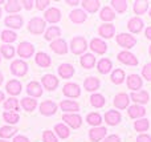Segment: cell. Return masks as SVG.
Instances as JSON below:
<instances>
[{
  "mask_svg": "<svg viewBox=\"0 0 151 142\" xmlns=\"http://www.w3.org/2000/svg\"><path fill=\"white\" fill-rule=\"evenodd\" d=\"M88 48V43H86L85 37L82 36H77V37H73L70 41V50L72 53L74 55H81Z\"/></svg>",
  "mask_w": 151,
  "mask_h": 142,
  "instance_id": "6da1fadb",
  "label": "cell"
},
{
  "mask_svg": "<svg viewBox=\"0 0 151 142\" xmlns=\"http://www.w3.org/2000/svg\"><path fill=\"white\" fill-rule=\"evenodd\" d=\"M28 31L33 35H41L45 31V20L41 17H33L28 23Z\"/></svg>",
  "mask_w": 151,
  "mask_h": 142,
  "instance_id": "7a4b0ae2",
  "label": "cell"
},
{
  "mask_svg": "<svg viewBox=\"0 0 151 142\" xmlns=\"http://www.w3.org/2000/svg\"><path fill=\"white\" fill-rule=\"evenodd\" d=\"M11 72H12L13 76L23 77V76H25V73L28 72V65H27V63L23 60H15L11 64Z\"/></svg>",
  "mask_w": 151,
  "mask_h": 142,
  "instance_id": "3957f363",
  "label": "cell"
},
{
  "mask_svg": "<svg viewBox=\"0 0 151 142\" xmlns=\"http://www.w3.org/2000/svg\"><path fill=\"white\" fill-rule=\"evenodd\" d=\"M117 43L121 47L126 48V49H130V48H133L135 45L137 40H135V37L129 33H119L117 36Z\"/></svg>",
  "mask_w": 151,
  "mask_h": 142,
  "instance_id": "277c9868",
  "label": "cell"
},
{
  "mask_svg": "<svg viewBox=\"0 0 151 142\" xmlns=\"http://www.w3.org/2000/svg\"><path fill=\"white\" fill-rule=\"evenodd\" d=\"M39 109L42 116H53V114L56 113V110H57V104L50 100H47L40 104Z\"/></svg>",
  "mask_w": 151,
  "mask_h": 142,
  "instance_id": "5b68a950",
  "label": "cell"
},
{
  "mask_svg": "<svg viewBox=\"0 0 151 142\" xmlns=\"http://www.w3.org/2000/svg\"><path fill=\"white\" fill-rule=\"evenodd\" d=\"M35 53V47L31 44V43H27V41H23L19 44L17 47V55L23 58H28L31 57L32 55Z\"/></svg>",
  "mask_w": 151,
  "mask_h": 142,
  "instance_id": "8992f818",
  "label": "cell"
},
{
  "mask_svg": "<svg viewBox=\"0 0 151 142\" xmlns=\"http://www.w3.org/2000/svg\"><path fill=\"white\" fill-rule=\"evenodd\" d=\"M64 94L69 98H77L81 96V89L77 84L74 82H68V84L64 85V89H63Z\"/></svg>",
  "mask_w": 151,
  "mask_h": 142,
  "instance_id": "52a82bcc",
  "label": "cell"
},
{
  "mask_svg": "<svg viewBox=\"0 0 151 142\" xmlns=\"http://www.w3.org/2000/svg\"><path fill=\"white\" fill-rule=\"evenodd\" d=\"M63 120L70 128H73V129L80 128L81 124H82V118H81V116L80 114H76V113H65L63 116Z\"/></svg>",
  "mask_w": 151,
  "mask_h": 142,
  "instance_id": "ba28073f",
  "label": "cell"
},
{
  "mask_svg": "<svg viewBox=\"0 0 151 142\" xmlns=\"http://www.w3.org/2000/svg\"><path fill=\"white\" fill-rule=\"evenodd\" d=\"M50 49L53 50V52L58 53V55H65L66 52H68V44H66V41L64 39H56L53 40L52 43H50Z\"/></svg>",
  "mask_w": 151,
  "mask_h": 142,
  "instance_id": "9c48e42d",
  "label": "cell"
},
{
  "mask_svg": "<svg viewBox=\"0 0 151 142\" xmlns=\"http://www.w3.org/2000/svg\"><path fill=\"white\" fill-rule=\"evenodd\" d=\"M118 60L122 64H126V65H138V58L129 50H123V52L118 53Z\"/></svg>",
  "mask_w": 151,
  "mask_h": 142,
  "instance_id": "30bf717a",
  "label": "cell"
},
{
  "mask_svg": "<svg viewBox=\"0 0 151 142\" xmlns=\"http://www.w3.org/2000/svg\"><path fill=\"white\" fill-rule=\"evenodd\" d=\"M44 20L48 23H57L61 20V12L57 8H49L48 11H45L44 13Z\"/></svg>",
  "mask_w": 151,
  "mask_h": 142,
  "instance_id": "8fae6325",
  "label": "cell"
},
{
  "mask_svg": "<svg viewBox=\"0 0 151 142\" xmlns=\"http://www.w3.org/2000/svg\"><path fill=\"white\" fill-rule=\"evenodd\" d=\"M106 128H104V126H96V128H93V129L89 132V137H90V141L91 142H98V141H101L102 138L106 136Z\"/></svg>",
  "mask_w": 151,
  "mask_h": 142,
  "instance_id": "7c38bea8",
  "label": "cell"
},
{
  "mask_svg": "<svg viewBox=\"0 0 151 142\" xmlns=\"http://www.w3.org/2000/svg\"><path fill=\"white\" fill-rule=\"evenodd\" d=\"M41 82L45 89H48V90H55L58 86V79L56 76H53V74H45L42 77Z\"/></svg>",
  "mask_w": 151,
  "mask_h": 142,
  "instance_id": "4fadbf2b",
  "label": "cell"
},
{
  "mask_svg": "<svg viewBox=\"0 0 151 142\" xmlns=\"http://www.w3.org/2000/svg\"><path fill=\"white\" fill-rule=\"evenodd\" d=\"M4 24L7 27H9V28H21V25H23V17H21L20 15H9L8 17H5L4 20Z\"/></svg>",
  "mask_w": 151,
  "mask_h": 142,
  "instance_id": "5bb4252c",
  "label": "cell"
},
{
  "mask_svg": "<svg viewBox=\"0 0 151 142\" xmlns=\"http://www.w3.org/2000/svg\"><path fill=\"white\" fill-rule=\"evenodd\" d=\"M130 102V97L126 93H118L114 97V106L117 109H126Z\"/></svg>",
  "mask_w": 151,
  "mask_h": 142,
  "instance_id": "9a60e30c",
  "label": "cell"
},
{
  "mask_svg": "<svg viewBox=\"0 0 151 142\" xmlns=\"http://www.w3.org/2000/svg\"><path fill=\"white\" fill-rule=\"evenodd\" d=\"M60 108L66 113H73V112L80 110V104L73 100H63L60 102Z\"/></svg>",
  "mask_w": 151,
  "mask_h": 142,
  "instance_id": "2e32d148",
  "label": "cell"
},
{
  "mask_svg": "<svg viewBox=\"0 0 151 142\" xmlns=\"http://www.w3.org/2000/svg\"><path fill=\"white\" fill-rule=\"evenodd\" d=\"M127 28H129V31L133 32V33H138V32H141L142 28H143V20H142L141 17H138V16L131 17L127 23Z\"/></svg>",
  "mask_w": 151,
  "mask_h": 142,
  "instance_id": "e0dca14e",
  "label": "cell"
},
{
  "mask_svg": "<svg viewBox=\"0 0 151 142\" xmlns=\"http://www.w3.org/2000/svg\"><path fill=\"white\" fill-rule=\"evenodd\" d=\"M121 118H122V116H121V113L118 110H109L105 114V121L109 125H111V126H115V125L119 124Z\"/></svg>",
  "mask_w": 151,
  "mask_h": 142,
  "instance_id": "ac0fdd59",
  "label": "cell"
},
{
  "mask_svg": "<svg viewBox=\"0 0 151 142\" xmlns=\"http://www.w3.org/2000/svg\"><path fill=\"white\" fill-rule=\"evenodd\" d=\"M127 86L133 92H138V89L142 88V79L138 74H130L127 77Z\"/></svg>",
  "mask_w": 151,
  "mask_h": 142,
  "instance_id": "d6986e66",
  "label": "cell"
},
{
  "mask_svg": "<svg viewBox=\"0 0 151 142\" xmlns=\"http://www.w3.org/2000/svg\"><path fill=\"white\" fill-rule=\"evenodd\" d=\"M27 93L32 97H40L42 94V88L40 85V82L37 81H31L27 85Z\"/></svg>",
  "mask_w": 151,
  "mask_h": 142,
  "instance_id": "ffe728a7",
  "label": "cell"
},
{
  "mask_svg": "<svg viewBox=\"0 0 151 142\" xmlns=\"http://www.w3.org/2000/svg\"><path fill=\"white\" fill-rule=\"evenodd\" d=\"M5 89L11 96H17L21 92V84L17 80H9L7 82V85H5Z\"/></svg>",
  "mask_w": 151,
  "mask_h": 142,
  "instance_id": "44dd1931",
  "label": "cell"
},
{
  "mask_svg": "<svg viewBox=\"0 0 151 142\" xmlns=\"http://www.w3.org/2000/svg\"><path fill=\"white\" fill-rule=\"evenodd\" d=\"M90 49L91 50H94V52H97V53H99V55H102V53H105L106 52V49H107V45H106V43H104L101 39H93L90 41Z\"/></svg>",
  "mask_w": 151,
  "mask_h": 142,
  "instance_id": "7402d4cb",
  "label": "cell"
},
{
  "mask_svg": "<svg viewBox=\"0 0 151 142\" xmlns=\"http://www.w3.org/2000/svg\"><path fill=\"white\" fill-rule=\"evenodd\" d=\"M114 32H115V27L109 23L102 24L98 28V33L101 35L102 37H105V39H110L111 36H114Z\"/></svg>",
  "mask_w": 151,
  "mask_h": 142,
  "instance_id": "603a6c76",
  "label": "cell"
},
{
  "mask_svg": "<svg viewBox=\"0 0 151 142\" xmlns=\"http://www.w3.org/2000/svg\"><path fill=\"white\" fill-rule=\"evenodd\" d=\"M57 69H58L60 77H63V79H70V77L74 74V68L70 65V64L64 63V64H61Z\"/></svg>",
  "mask_w": 151,
  "mask_h": 142,
  "instance_id": "cb8c5ba5",
  "label": "cell"
},
{
  "mask_svg": "<svg viewBox=\"0 0 151 142\" xmlns=\"http://www.w3.org/2000/svg\"><path fill=\"white\" fill-rule=\"evenodd\" d=\"M35 60H36L37 65L41 66V68H48V66L50 65V63H52L50 56L47 55V53H44V52H39V53H37L36 57H35Z\"/></svg>",
  "mask_w": 151,
  "mask_h": 142,
  "instance_id": "d4e9b609",
  "label": "cell"
},
{
  "mask_svg": "<svg viewBox=\"0 0 151 142\" xmlns=\"http://www.w3.org/2000/svg\"><path fill=\"white\" fill-rule=\"evenodd\" d=\"M131 100L138 104H146L149 101V93L146 90H138V92H131Z\"/></svg>",
  "mask_w": 151,
  "mask_h": 142,
  "instance_id": "484cf974",
  "label": "cell"
},
{
  "mask_svg": "<svg viewBox=\"0 0 151 142\" xmlns=\"http://www.w3.org/2000/svg\"><path fill=\"white\" fill-rule=\"evenodd\" d=\"M99 80L96 79V77H88V79H85V81H83V88H85L86 90H89V92H94V90H97L99 88Z\"/></svg>",
  "mask_w": 151,
  "mask_h": 142,
  "instance_id": "4316f807",
  "label": "cell"
},
{
  "mask_svg": "<svg viewBox=\"0 0 151 142\" xmlns=\"http://www.w3.org/2000/svg\"><path fill=\"white\" fill-rule=\"evenodd\" d=\"M127 113L131 118H139V117H143L146 114V109L141 105H133L129 108Z\"/></svg>",
  "mask_w": 151,
  "mask_h": 142,
  "instance_id": "83f0119b",
  "label": "cell"
},
{
  "mask_svg": "<svg viewBox=\"0 0 151 142\" xmlns=\"http://www.w3.org/2000/svg\"><path fill=\"white\" fill-rule=\"evenodd\" d=\"M69 17H70V20L73 21L74 24H81L86 20V13L83 12L82 9H74L70 12Z\"/></svg>",
  "mask_w": 151,
  "mask_h": 142,
  "instance_id": "f1b7e54d",
  "label": "cell"
},
{
  "mask_svg": "<svg viewBox=\"0 0 151 142\" xmlns=\"http://www.w3.org/2000/svg\"><path fill=\"white\" fill-rule=\"evenodd\" d=\"M94 64H96V57H94V55H91V53H85V55L81 57V65L85 69L93 68Z\"/></svg>",
  "mask_w": 151,
  "mask_h": 142,
  "instance_id": "f546056e",
  "label": "cell"
},
{
  "mask_svg": "<svg viewBox=\"0 0 151 142\" xmlns=\"http://www.w3.org/2000/svg\"><path fill=\"white\" fill-rule=\"evenodd\" d=\"M111 66H113L111 61H110L109 58H106V57L101 58V60L98 61V72L99 73H102V74L109 73V72L111 71Z\"/></svg>",
  "mask_w": 151,
  "mask_h": 142,
  "instance_id": "4dcf8cb0",
  "label": "cell"
},
{
  "mask_svg": "<svg viewBox=\"0 0 151 142\" xmlns=\"http://www.w3.org/2000/svg\"><path fill=\"white\" fill-rule=\"evenodd\" d=\"M99 17H101V20H104V21H111L115 19V13H114V11L111 9V7L106 5V7H104L101 9Z\"/></svg>",
  "mask_w": 151,
  "mask_h": 142,
  "instance_id": "1f68e13d",
  "label": "cell"
},
{
  "mask_svg": "<svg viewBox=\"0 0 151 142\" xmlns=\"http://www.w3.org/2000/svg\"><path fill=\"white\" fill-rule=\"evenodd\" d=\"M21 106H23L24 110H28V112H32L36 109L37 106V101L32 97H24L21 100Z\"/></svg>",
  "mask_w": 151,
  "mask_h": 142,
  "instance_id": "d6a6232c",
  "label": "cell"
},
{
  "mask_svg": "<svg viewBox=\"0 0 151 142\" xmlns=\"http://www.w3.org/2000/svg\"><path fill=\"white\" fill-rule=\"evenodd\" d=\"M61 35V29L56 25H52L47 29L45 32V40H56Z\"/></svg>",
  "mask_w": 151,
  "mask_h": 142,
  "instance_id": "836d02e7",
  "label": "cell"
},
{
  "mask_svg": "<svg viewBox=\"0 0 151 142\" xmlns=\"http://www.w3.org/2000/svg\"><path fill=\"white\" fill-rule=\"evenodd\" d=\"M99 4H101V3H99L98 0H85V1H82L83 8L90 13L97 12V9L99 8Z\"/></svg>",
  "mask_w": 151,
  "mask_h": 142,
  "instance_id": "e575fe53",
  "label": "cell"
},
{
  "mask_svg": "<svg viewBox=\"0 0 151 142\" xmlns=\"http://www.w3.org/2000/svg\"><path fill=\"white\" fill-rule=\"evenodd\" d=\"M16 128L12 126H3L0 128V140H7L9 137H13L16 134Z\"/></svg>",
  "mask_w": 151,
  "mask_h": 142,
  "instance_id": "d590c367",
  "label": "cell"
},
{
  "mask_svg": "<svg viewBox=\"0 0 151 142\" xmlns=\"http://www.w3.org/2000/svg\"><path fill=\"white\" fill-rule=\"evenodd\" d=\"M90 104L94 108H102V106L105 105V97L102 94L94 93V94L90 96Z\"/></svg>",
  "mask_w": 151,
  "mask_h": 142,
  "instance_id": "8d00e7d4",
  "label": "cell"
},
{
  "mask_svg": "<svg viewBox=\"0 0 151 142\" xmlns=\"http://www.w3.org/2000/svg\"><path fill=\"white\" fill-rule=\"evenodd\" d=\"M4 109H5V110H8V112H12V113H17V110H19L17 100H16V98H13V97L8 98V100L4 102Z\"/></svg>",
  "mask_w": 151,
  "mask_h": 142,
  "instance_id": "74e56055",
  "label": "cell"
},
{
  "mask_svg": "<svg viewBox=\"0 0 151 142\" xmlns=\"http://www.w3.org/2000/svg\"><path fill=\"white\" fill-rule=\"evenodd\" d=\"M55 132L57 133V136L60 138H68L70 132H69V128L64 124H57L55 125Z\"/></svg>",
  "mask_w": 151,
  "mask_h": 142,
  "instance_id": "f35d334b",
  "label": "cell"
},
{
  "mask_svg": "<svg viewBox=\"0 0 151 142\" xmlns=\"http://www.w3.org/2000/svg\"><path fill=\"white\" fill-rule=\"evenodd\" d=\"M123 80H125V72L122 69H114L111 73V81L115 85H119L123 82Z\"/></svg>",
  "mask_w": 151,
  "mask_h": 142,
  "instance_id": "ab89813d",
  "label": "cell"
},
{
  "mask_svg": "<svg viewBox=\"0 0 151 142\" xmlns=\"http://www.w3.org/2000/svg\"><path fill=\"white\" fill-rule=\"evenodd\" d=\"M86 121H88L89 125H93V126L96 128V126H98V125H101L102 117H101V114H98V113H90L86 117Z\"/></svg>",
  "mask_w": 151,
  "mask_h": 142,
  "instance_id": "60d3db41",
  "label": "cell"
},
{
  "mask_svg": "<svg viewBox=\"0 0 151 142\" xmlns=\"http://www.w3.org/2000/svg\"><path fill=\"white\" fill-rule=\"evenodd\" d=\"M0 53H1L5 58H12L13 55H15V48L9 44H4L0 48Z\"/></svg>",
  "mask_w": 151,
  "mask_h": 142,
  "instance_id": "b9f144b4",
  "label": "cell"
},
{
  "mask_svg": "<svg viewBox=\"0 0 151 142\" xmlns=\"http://www.w3.org/2000/svg\"><path fill=\"white\" fill-rule=\"evenodd\" d=\"M21 9V5L19 1H7L5 3V11H7L8 13H16L19 12V11Z\"/></svg>",
  "mask_w": 151,
  "mask_h": 142,
  "instance_id": "7bdbcfd3",
  "label": "cell"
},
{
  "mask_svg": "<svg viewBox=\"0 0 151 142\" xmlns=\"http://www.w3.org/2000/svg\"><path fill=\"white\" fill-rule=\"evenodd\" d=\"M134 129H135L137 132H146V130L149 129V121H147L146 118L138 120V121L134 122Z\"/></svg>",
  "mask_w": 151,
  "mask_h": 142,
  "instance_id": "ee69618b",
  "label": "cell"
},
{
  "mask_svg": "<svg viewBox=\"0 0 151 142\" xmlns=\"http://www.w3.org/2000/svg\"><path fill=\"white\" fill-rule=\"evenodd\" d=\"M147 8H149V4H147L146 1H135L134 3V12H135L137 15L145 13L147 11Z\"/></svg>",
  "mask_w": 151,
  "mask_h": 142,
  "instance_id": "f6af8a7d",
  "label": "cell"
},
{
  "mask_svg": "<svg viewBox=\"0 0 151 142\" xmlns=\"http://www.w3.org/2000/svg\"><path fill=\"white\" fill-rule=\"evenodd\" d=\"M16 39H17V35H16L13 31H3L1 40L4 43H13Z\"/></svg>",
  "mask_w": 151,
  "mask_h": 142,
  "instance_id": "bcb514c9",
  "label": "cell"
},
{
  "mask_svg": "<svg viewBox=\"0 0 151 142\" xmlns=\"http://www.w3.org/2000/svg\"><path fill=\"white\" fill-rule=\"evenodd\" d=\"M3 118H4L7 122H9V124H16V122H19L20 117H19L17 113H12V112H5V113L3 114Z\"/></svg>",
  "mask_w": 151,
  "mask_h": 142,
  "instance_id": "7dc6e473",
  "label": "cell"
},
{
  "mask_svg": "<svg viewBox=\"0 0 151 142\" xmlns=\"http://www.w3.org/2000/svg\"><path fill=\"white\" fill-rule=\"evenodd\" d=\"M110 4H111L118 12H125L126 8H127V3L123 1V0H111Z\"/></svg>",
  "mask_w": 151,
  "mask_h": 142,
  "instance_id": "c3c4849f",
  "label": "cell"
},
{
  "mask_svg": "<svg viewBox=\"0 0 151 142\" xmlns=\"http://www.w3.org/2000/svg\"><path fill=\"white\" fill-rule=\"evenodd\" d=\"M42 141L44 142H57V138L50 130H45L42 133Z\"/></svg>",
  "mask_w": 151,
  "mask_h": 142,
  "instance_id": "681fc988",
  "label": "cell"
},
{
  "mask_svg": "<svg viewBox=\"0 0 151 142\" xmlns=\"http://www.w3.org/2000/svg\"><path fill=\"white\" fill-rule=\"evenodd\" d=\"M142 74L147 81H151V63H147L142 69Z\"/></svg>",
  "mask_w": 151,
  "mask_h": 142,
  "instance_id": "f907efd6",
  "label": "cell"
},
{
  "mask_svg": "<svg viewBox=\"0 0 151 142\" xmlns=\"http://www.w3.org/2000/svg\"><path fill=\"white\" fill-rule=\"evenodd\" d=\"M48 4H49V1L48 0H37V1H35V5H36L37 9H45V8L48 7Z\"/></svg>",
  "mask_w": 151,
  "mask_h": 142,
  "instance_id": "816d5d0a",
  "label": "cell"
},
{
  "mask_svg": "<svg viewBox=\"0 0 151 142\" xmlns=\"http://www.w3.org/2000/svg\"><path fill=\"white\" fill-rule=\"evenodd\" d=\"M137 142H151V137L149 134H139L137 137Z\"/></svg>",
  "mask_w": 151,
  "mask_h": 142,
  "instance_id": "f5cc1de1",
  "label": "cell"
},
{
  "mask_svg": "<svg viewBox=\"0 0 151 142\" xmlns=\"http://www.w3.org/2000/svg\"><path fill=\"white\" fill-rule=\"evenodd\" d=\"M104 142H121V138L118 137L117 134H111V136H109V137L105 138Z\"/></svg>",
  "mask_w": 151,
  "mask_h": 142,
  "instance_id": "db71d44e",
  "label": "cell"
},
{
  "mask_svg": "<svg viewBox=\"0 0 151 142\" xmlns=\"http://www.w3.org/2000/svg\"><path fill=\"white\" fill-rule=\"evenodd\" d=\"M13 142H29V140L27 137H24V136H16L13 138Z\"/></svg>",
  "mask_w": 151,
  "mask_h": 142,
  "instance_id": "11a10c76",
  "label": "cell"
},
{
  "mask_svg": "<svg viewBox=\"0 0 151 142\" xmlns=\"http://www.w3.org/2000/svg\"><path fill=\"white\" fill-rule=\"evenodd\" d=\"M23 4H24V8L29 11L32 7H33V4H35V3H33V1H31V0H28V1H23Z\"/></svg>",
  "mask_w": 151,
  "mask_h": 142,
  "instance_id": "9f6ffc18",
  "label": "cell"
},
{
  "mask_svg": "<svg viewBox=\"0 0 151 142\" xmlns=\"http://www.w3.org/2000/svg\"><path fill=\"white\" fill-rule=\"evenodd\" d=\"M145 35H146L147 39H150V40H151V27H147L146 31H145Z\"/></svg>",
  "mask_w": 151,
  "mask_h": 142,
  "instance_id": "6f0895ef",
  "label": "cell"
},
{
  "mask_svg": "<svg viewBox=\"0 0 151 142\" xmlns=\"http://www.w3.org/2000/svg\"><path fill=\"white\" fill-rule=\"evenodd\" d=\"M66 4H69V5H77V4H80V1H78V0H68V1H66Z\"/></svg>",
  "mask_w": 151,
  "mask_h": 142,
  "instance_id": "680465c9",
  "label": "cell"
},
{
  "mask_svg": "<svg viewBox=\"0 0 151 142\" xmlns=\"http://www.w3.org/2000/svg\"><path fill=\"white\" fill-rule=\"evenodd\" d=\"M3 100H4V93L0 90V101H3Z\"/></svg>",
  "mask_w": 151,
  "mask_h": 142,
  "instance_id": "91938a15",
  "label": "cell"
},
{
  "mask_svg": "<svg viewBox=\"0 0 151 142\" xmlns=\"http://www.w3.org/2000/svg\"><path fill=\"white\" fill-rule=\"evenodd\" d=\"M3 84V74H1V72H0V85Z\"/></svg>",
  "mask_w": 151,
  "mask_h": 142,
  "instance_id": "94428289",
  "label": "cell"
},
{
  "mask_svg": "<svg viewBox=\"0 0 151 142\" xmlns=\"http://www.w3.org/2000/svg\"><path fill=\"white\" fill-rule=\"evenodd\" d=\"M0 142H7V140H0Z\"/></svg>",
  "mask_w": 151,
  "mask_h": 142,
  "instance_id": "6125c7cd",
  "label": "cell"
},
{
  "mask_svg": "<svg viewBox=\"0 0 151 142\" xmlns=\"http://www.w3.org/2000/svg\"><path fill=\"white\" fill-rule=\"evenodd\" d=\"M149 50H150V55H151V45H150V49Z\"/></svg>",
  "mask_w": 151,
  "mask_h": 142,
  "instance_id": "be15d7a7",
  "label": "cell"
},
{
  "mask_svg": "<svg viewBox=\"0 0 151 142\" xmlns=\"http://www.w3.org/2000/svg\"><path fill=\"white\" fill-rule=\"evenodd\" d=\"M0 16H1V8H0Z\"/></svg>",
  "mask_w": 151,
  "mask_h": 142,
  "instance_id": "e7e4bbea",
  "label": "cell"
},
{
  "mask_svg": "<svg viewBox=\"0 0 151 142\" xmlns=\"http://www.w3.org/2000/svg\"><path fill=\"white\" fill-rule=\"evenodd\" d=\"M150 16H151V9H150Z\"/></svg>",
  "mask_w": 151,
  "mask_h": 142,
  "instance_id": "03108f58",
  "label": "cell"
}]
</instances>
